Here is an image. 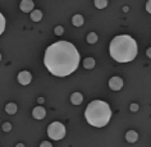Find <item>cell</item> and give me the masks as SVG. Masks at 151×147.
Instances as JSON below:
<instances>
[{
    "label": "cell",
    "instance_id": "6da1fadb",
    "mask_svg": "<svg viewBox=\"0 0 151 147\" xmlns=\"http://www.w3.org/2000/svg\"><path fill=\"white\" fill-rule=\"evenodd\" d=\"M44 63L51 74L56 77H65L78 68L80 52L73 44L68 41H58L46 49Z\"/></svg>",
    "mask_w": 151,
    "mask_h": 147
},
{
    "label": "cell",
    "instance_id": "7a4b0ae2",
    "mask_svg": "<svg viewBox=\"0 0 151 147\" xmlns=\"http://www.w3.org/2000/svg\"><path fill=\"white\" fill-rule=\"evenodd\" d=\"M109 52L115 62L129 63L137 55V44L128 35L115 36L110 42Z\"/></svg>",
    "mask_w": 151,
    "mask_h": 147
},
{
    "label": "cell",
    "instance_id": "3957f363",
    "mask_svg": "<svg viewBox=\"0 0 151 147\" xmlns=\"http://www.w3.org/2000/svg\"><path fill=\"white\" fill-rule=\"evenodd\" d=\"M85 116L88 124H91L93 127H97V128H101V127L106 125L109 123V120H110L111 109L105 101L95 100L92 103H90L88 106L86 108Z\"/></svg>",
    "mask_w": 151,
    "mask_h": 147
},
{
    "label": "cell",
    "instance_id": "277c9868",
    "mask_svg": "<svg viewBox=\"0 0 151 147\" xmlns=\"http://www.w3.org/2000/svg\"><path fill=\"white\" fill-rule=\"evenodd\" d=\"M47 134L49 137L54 141H59V139L64 138L65 136V127L60 122H54L51 123L47 128Z\"/></svg>",
    "mask_w": 151,
    "mask_h": 147
},
{
    "label": "cell",
    "instance_id": "5b68a950",
    "mask_svg": "<svg viewBox=\"0 0 151 147\" xmlns=\"http://www.w3.org/2000/svg\"><path fill=\"white\" fill-rule=\"evenodd\" d=\"M109 87H110L113 91H119V90L123 87V80L120 77H111L110 80H109Z\"/></svg>",
    "mask_w": 151,
    "mask_h": 147
},
{
    "label": "cell",
    "instance_id": "8992f818",
    "mask_svg": "<svg viewBox=\"0 0 151 147\" xmlns=\"http://www.w3.org/2000/svg\"><path fill=\"white\" fill-rule=\"evenodd\" d=\"M31 80H32V76L27 70H22V72H19V74H18V82L23 86L28 85L29 82H31Z\"/></svg>",
    "mask_w": 151,
    "mask_h": 147
},
{
    "label": "cell",
    "instance_id": "52a82bcc",
    "mask_svg": "<svg viewBox=\"0 0 151 147\" xmlns=\"http://www.w3.org/2000/svg\"><path fill=\"white\" fill-rule=\"evenodd\" d=\"M21 10L24 13H29L33 10V1L32 0H22L21 3Z\"/></svg>",
    "mask_w": 151,
    "mask_h": 147
},
{
    "label": "cell",
    "instance_id": "ba28073f",
    "mask_svg": "<svg viewBox=\"0 0 151 147\" xmlns=\"http://www.w3.org/2000/svg\"><path fill=\"white\" fill-rule=\"evenodd\" d=\"M32 115H33V118L35 119H44L45 118V115H46V110L42 108V106H37L33 109V111H32Z\"/></svg>",
    "mask_w": 151,
    "mask_h": 147
},
{
    "label": "cell",
    "instance_id": "9c48e42d",
    "mask_svg": "<svg viewBox=\"0 0 151 147\" xmlns=\"http://www.w3.org/2000/svg\"><path fill=\"white\" fill-rule=\"evenodd\" d=\"M70 101H72V104H74V105H80V104H82V101H83V96H82V93H80V92H74V93H72V96H70Z\"/></svg>",
    "mask_w": 151,
    "mask_h": 147
},
{
    "label": "cell",
    "instance_id": "30bf717a",
    "mask_svg": "<svg viewBox=\"0 0 151 147\" xmlns=\"http://www.w3.org/2000/svg\"><path fill=\"white\" fill-rule=\"evenodd\" d=\"M126 139L129 143H134L138 139V134L136 133L134 131H128L127 132V134H126Z\"/></svg>",
    "mask_w": 151,
    "mask_h": 147
},
{
    "label": "cell",
    "instance_id": "8fae6325",
    "mask_svg": "<svg viewBox=\"0 0 151 147\" xmlns=\"http://www.w3.org/2000/svg\"><path fill=\"white\" fill-rule=\"evenodd\" d=\"M72 23H73V26H76V27H81V26L83 24V17H82L81 14H76V16H73V18H72Z\"/></svg>",
    "mask_w": 151,
    "mask_h": 147
},
{
    "label": "cell",
    "instance_id": "7c38bea8",
    "mask_svg": "<svg viewBox=\"0 0 151 147\" xmlns=\"http://www.w3.org/2000/svg\"><path fill=\"white\" fill-rule=\"evenodd\" d=\"M42 18V12L41 10H32L31 12V19L33 22H40Z\"/></svg>",
    "mask_w": 151,
    "mask_h": 147
},
{
    "label": "cell",
    "instance_id": "4fadbf2b",
    "mask_svg": "<svg viewBox=\"0 0 151 147\" xmlns=\"http://www.w3.org/2000/svg\"><path fill=\"white\" fill-rule=\"evenodd\" d=\"M5 111L8 113V114H10V115L16 114V113H17V105L14 104V103H9V104H6V106H5Z\"/></svg>",
    "mask_w": 151,
    "mask_h": 147
},
{
    "label": "cell",
    "instance_id": "5bb4252c",
    "mask_svg": "<svg viewBox=\"0 0 151 147\" xmlns=\"http://www.w3.org/2000/svg\"><path fill=\"white\" fill-rule=\"evenodd\" d=\"M83 67L86 68V69H92V68L95 67V60H93L92 58H86L83 60Z\"/></svg>",
    "mask_w": 151,
    "mask_h": 147
},
{
    "label": "cell",
    "instance_id": "9a60e30c",
    "mask_svg": "<svg viewBox=\"0 0 151 147\" xmlns=\"http://www.w3.org/2000/svg\"><path fill=\"white\" fill-rule=\"evenodd\" d=\"M108 5V0H95V6L97 9H104Z\"/></svg>",
    "mask_w": 151,
    "mask_h": 147
},
{
    "label": "cell",
    "instance_id": "2e32d148",
    "mask_svg": "<svg viewBox=\"0 0 151 147\" xmlns=\"http://www.w3.org/2000/svg\"><path fill=\"white\" fill-rule=\"evenodd\" d=\"M97 41V35L95 32H91V33H88L87 35V42L88 44H95Z\"/></svg>",
    "mask_w": 151,
    "mask_h": 147
},
{
    "label": "cell",
    "instance_id": "e0dca14e",
    "mask_svg": "<svg viewBox=\"0 0 151 147\" xmlns=\"http://www.w3.org/2000/svg\"><path fill=\"white\" fill-rule=\"evenodd\" d=\"M4 29H5V18L0 13V35L4 32Z\"/></svg>",
    "mask_w": 151,
    "mask_h": 147
},
{
    "label": "cell",
    "instance_id": "ac0fdd59",
    "mask_svg": "<svg viewBox=\"0 0 151 147\" xmlns=\"http://www.w3.org/2000/svg\"><path fill=\"white\" fill-rule=\"evenodd\" d=\"M63 27L62 26H58V27H55V35H58V36H60V35H63Z\"/></svg>",
    "mask_w": 151,
    "mask_h": 147
},
{
    "label": "cell",
    "instance_id": "d6986e66",
    "mask_svg": "<svg viewBox=\"0 0 151 147\" xmlns=\"http://www.w3.org/2000/svg\"><path fill=\"white\" fill-rule=\"evenodd\" d=\"M3 129H4L5 132H9L10 129H12V125H10V123H4V125H3Z\"/></svg>",
    "mask_w": 151,
    "mask_h": 147
},
{
    "label": "cell",
    "instance_id": "ffe728a7",
    "mask_svg": "<svg viewBox=\"0 0 151 147\" xmlns=\"http://www.w3.org/2000/svg\"><path fill=\"white\" fill-rule=\"evenodd\" d=\"M129 109H131V111H137L138 110V105L137 104H132L129 106Z\"/></svg>",
    "mask_w": 151,
    "mask_h": 147
},
{
    "label": "cell",
    "instance_id": "44dd1931",
    "mask_svg": "<svg viewBox=\"0 0 151 147\" xmlns=\"http://www.w3.org/2000/svg\"><path fill=\"white\" fill-rule=\"evenodd\" d=\"M146 10L151 14V0H149V1L146 3Z\"/></svg>",
    "mask_w": 151,
    "mask_h": 147
},
{
    "label": "cell",
    "instance_id": "7402d4cb",
    "mask_svg": "<svg viewBox=\"0 0 151 147\" xmlns=\"http://www.w3.org/2000/svg\"><path fill=\"white\" fill-rule=\"evenodd\" d=\"M41 147H51V143H49V142L45 141V142L41 143Z\"/></svg>",
    "mask_w": 151,
    "mask_h": 147
},
{
    "label": "cell",
    "instance_id": "603a6c76",
    "mask_svg": "<svg viewBox=\"0 0 151 147\" xmlns=\"http://www.w3.org/2000/svg\"><path fill=\"white\" fill-rule=\"evenodd\" d=\"M146 55H147V56H149V58L151 59V47H149V49H147V51H146Z\"/></svg>",
    "mask_w": 151,
    "mask_h": 147
},
{
    "label": "cell",
    "instance_id": "cb8c5ba5",
    "mask_svg": "<svg viewBox=\"0 0 151 147\" xmlns=\"http://www.w3.org/2000/svg\"><path fill=\"white\" fill-rule=\"evenodd\" d=\"M39 103H40V104L44 103V99H42V97H40V99H39Z\"/></svg>",
    "mask_w": 151,
    "mask_h": 147
},
{
    "label": "cell",
    "instance_id": "d4e9b609",
    "mask_svg": "<svg viewBox=\"0 0 151 147\" xmlns=\"http://www.w3.org/2000/svg\"><path fill=\"white\" fill-rule=\"evenodd\" d=\"M0 60H1V55H0Z\"/></svg>",
    "mask_w": 151,
    "mask_h": 147
}]
</instances>
